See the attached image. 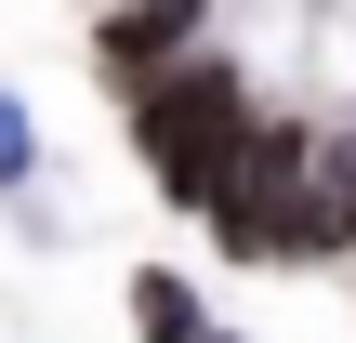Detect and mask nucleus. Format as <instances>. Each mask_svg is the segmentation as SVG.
I'll return each mask as SVG.
<instances>
[{
	"mask_svg": "<svg viewBox=\"0 0 356 343\" xmlns=\"http://www.w3.org/2000/svg\"><path fill=\"white\" fill-rule=\"evenodd\" d=\"M238 132H251V79L225 53H172L159 79H132V145H145V172L172 198L211 212V185L238 172Z\"/></svg>",
	"mask_w": 356,
	"mask_h": 343,
	"instance_id": "nucleus-1",
	"label": "nucleus"
},
{
	"mask_svg": "<svg viewBox=\"0 0 356 343\" xmlns=\"http://www.w3.org/2000/svg\"><path fill=\"white\" fill-rule=\"evenodd\" d=\"M211 225L238 264H317L330 251V198L304 172V132H238V172L211 185Z\"/></svg>",
	"mask_w": 356,
	"mask_h": 343,
	"instance_id": "nucleus-2",
	"label": "nucleus"
},
{
	"mask_svg": "<svg viewBox=\"0 0 356 343\" xmlns=\"http://www.w3.org/2000/svg\"><path fill=\"white\" fill-rule=\"evenodd\" d=\"M185 40H198V0H106V79H119V93L159 79Z\"/></svg>",
	"mask_w": 356,
	"mask_h": 343,
	"instance_id": "nucleus-3",
	"label": "nucleus"
},
{
	"mask_svg": "<svg viewBox=\"0 0 356 343\" xmlns=\"http://www.w3.org/2000/svg\"><path fill=\"white\" fill-rule=\"evenodd\" d=\"M132 330H145V343H211V317H198V291H185V278H159V264H145V278H132Z\"/></svg>",
	"mask_w": 356,
	"mask_h": 343,
	"instance_id": "nucleus-4",
	"label": "nucleus"
},
{
	"mask_svg": "<svg viewBox=\"0 0 356 343\" xmlns=\"http://www.w3.org/2000/svg\"><path fill=\"white\" fill-rule=\"evenodd\" d=\"M26 172H40V119H26V106H13V93H0V198H13V185H26Z\"/></svg>",
	"mask_w": 356,
	"mask_h": 343,
	"instance_id": "nucleus-5",
	"label": "nucleus"
}]
</instances>
